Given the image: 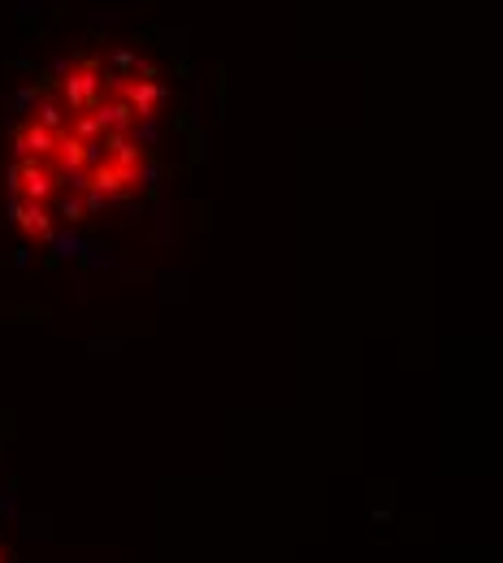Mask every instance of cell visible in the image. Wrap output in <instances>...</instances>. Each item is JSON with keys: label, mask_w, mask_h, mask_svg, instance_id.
I'll return each mask as SVG.
<instances>
[{"label": "cell", "mask_w": 503, "mask_h": 563, "mask_svg": "<svg viewBox=\"0 0 503 563\" xmlns=\"http://www.w3.org/2000/svg\"><path fill=\"white\" fill-rule=\"evenodd\" d=\"M183 147V87L144 44L48 57L0 126V221L22 247L66 252L165 187Z\"/></svg>", "instance_id": "6da1fadb"}, {"label": "cell", "mask_w": 503, "mask_h": 563, "mask_svg": "<svg viewBox=\"0 0 503 563\" xmlns=\"http://www.w3.org/2000/svg\"><path fill=\"white\" fill-rule=\"evenodd\" d=\"M0 563H9V551H4V542H0Z\"/></svg>", "instance_id": "7a4b0ae2"}]
</instances>
